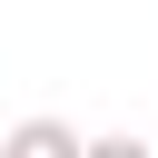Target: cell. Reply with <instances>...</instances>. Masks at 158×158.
Masks as SVG:
<instances>
[{"label":"cell","mask_w":158,"mask_h":158,"mask_svg":"<svg viewBox=\"0 0 158 158\" xmlns=\"http://www.w3.org/2000/svg\"><path fill=\"white\" fill-rule=\"evenodd\" d=\"M0 158H79V128H69V118H20V128L0 138Z\"/></svg>","instance_id":"6da1fadb"},{"label":"cell","mask_w":158,"mask_h":158,"mask_svg":"<svg viewBox=\"0 0 158 158\" xmlns=\"http://www.w3.org/2000/svg\"><path fill=\"white\" fill-rule=\"evenodd\" d=\"M79 158H158V148L128 138V128H99V138H79Z\"/></svg>","instance_id":"7a4b0ae2"}]
</instances>
